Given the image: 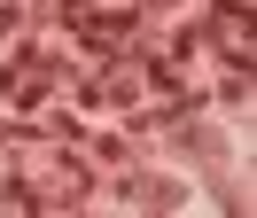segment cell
Here are the masks:
<instances>
[{
	"label": "cell",
	"instance_id": "cell-2",
	"mask_svg": "<svg viewBox=\"0 0 257 218\" xmlns=\"http://www.w3.org/2000/svg\"><path fill=\"white\" fill-rule=\"evenodd\" d=\"M164 133H172V148H187V156H226V133H210V125H179V117H164Z\"/></svg>",
	"mask_w": 257,
	"mask_h": 218
},
{
	"label": "cell",
	"instance_id": "cell-1",
	"mask_svg": "<svg viewBox=\"0 0 257 218\" xmlns=\"http://www.w3.org/2000/svg\"><path fill=\"white\" fill-rule=\"evenodd\" d=\"M117 202H133V210H179L187 202V187H172V179H117Z\"/></svg>",
	"mask_w": 257,
	"mask_h": 218
},
{
	"label": "cell",
	"instance_id": "cell-3",
	"mask_svg": "<svg viewBox=\"0 0 257 218\" xmlns=\"http://www.w3.org/2000/svg\"><path fill=\"white\" fill-rule=\"evenodd\" d=\"M16 16H24V8H0V39H8V31H16Z\"/></svg>",
	"mask_w": 257,
	"mask_h": 218
}]
</instances>
